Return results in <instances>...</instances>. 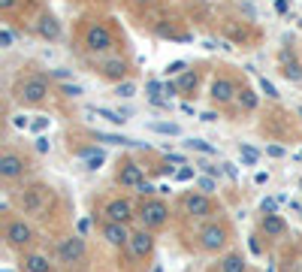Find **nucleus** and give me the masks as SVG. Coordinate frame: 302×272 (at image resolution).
Returning a JSON list of instances; mask_svg holds the SVG:
<instances>
[{"mask_svg": "<svg viewBox=\"0 0 302 272\" xmlns=\"http://www.w3.org/2000/svg\"><path fill=\"white\" fill-rule=\"evenodd\" d=\"M73 42H76V51H79L82 61L106 58V55H115V51H127V39H124L121 24L112 15L97 12V9H91V12L76 18Z\"/></svg>", "mask_w": 302, "mask_h": 272, "instance_id": "f257e3e1", "label": "nucleus"}, {"mask_svg": "<svg viewBox=\"0 0 302 272\" xmlns=\"http://www.w3.org/2000/svg\"><path fill=\"white\" fill-rule=\"evenodd\" d=\"M182 239H185L188 248L197 251V254L221 257L224 251L233 248V242H236V227H233V221H230L227 215H218V218H209V221H200V224H188V221H185Z\"/></svg>", "mask_w": 302, "mask_h": 272, "instance_id": "f03ea898", "label": "nucleus"}, {"mask_svg": "<svg viewBox=\"0 0 302 272\" xmlns=\"http://www.w3.org/2000/svg\"><path fill=\"white\" fill-rule=\"evenodd\" d=\"M6 203L9 209H15L18 215L36 221H48L51 215H57V191L42 182V179H27L18 188L6 191Z\"/></svg>", "mask_w": 302, "mask_h": 272, "instance_id": "7ed1b4c3", "label": "nucleus"}, {"mask_svg": "<svg viewBox=\"0 0 302 272\" xmlns=\"http://www.w3.org/2000/svg\"><path fill=\"white\" fill-rule=\"evenodd\" d=\"M51 94H54L51 76L33 67H21V73L12 79V88H9L12 103H18L21 109H42Z\"/></svg>", "mask_w": 302, "mask_h": 272, "instance_id": "20e7f679", "label": "nucleus"}, {"mask_svg": "<svg viewBox=\"0 0 302 272\" xmlns=\"http://www.w3.org/2000/svg\"><path fill=\"white\" fill-rule=\"evenodd\" d=\"M154 254H157V233L133 227L130 242L118 251V266L124 272H145L154 266Z\"/></svg>", "mask_w": 302, "mask_h": 272, "instance_id": "39448f33", "label": "nucleus"}, {"mask_svg": "<svg viewBox=\"0 0 302 272\" xmlns=\"http://www.w3.org/2000/svg\"><path fill=\"white\" fill-rule=\"evenodd\" d=\"M175 215L188 224H200V221H209V218H218L224 215V206L215 194H203L200 188H188L182 194H175V203H172Z\"/></svg>", "mask_w": 302, "mask_h": 272, "instance_id": "423d86ee", "label": "nucleus"}, {"mask_svg": "<svg viewBox=\"0 0 302 272\" xmlns=\"http://www.w3.org/2000/svg\"><path fill=\"white\" fill-rule=\"evenodd\" d=\"M3 245L12 251V254H27L33 248H39V230L30 218L18 215L15 209H3Z\"/></svg>", "mask_w": 302, "mask_h": 272, "instance_id": "0eeeda50", "label": "nucleus"}, {"mask_svg": "<svg viewBox=\"0 0 302 272\" xmlns=\"http://www.w3.org/2000/svg\"><path fill=\"white\" fill-rule=\"evenodd\" d=\"M248 76L239 70V67H230V64H218L212 70V79H209V103L215 109H224L230 112L236 97H239V88Z\"/></svg>", "mask_w": 302, "mask_h": 272, "instance_id": "6e6552de", "label": "nucleus"}, {"mask_svg": "<svg viewBox=\"0 0 302 272\" xmlns=\"http://www.w3.org/2000/svg\"><path fill=\"white\" fill-rule=\"evenodd\" d=\"M33 170H36V160H33L30 151L18 148L12 142L3 145V151H0V182L6 185V191H12L21 182H27Z\"/></svg>", "mask_w": 302, "mask_h": 272, "instance_id": "1a4fd4ad", "label": "nucleus"}, {"mask_svg": "<svg viewBox=\"0 0 302 272\" xmlns=\"http://www.w3.org/2000/svg\"><path fill=\"white\" fill-rule=\"evenodd\" d=\"M97 221L136 227V200H133L130 194H121V191L97 200V203H94V224H97Z\"/></svg>", "mask_w": 302, "mask_h": 272, "instance_id": "9d476101", "label": "nucleus"}, {"mask_svg": "<svg viewBox=\"0 0 302 272\" xmlns=\"http://www.w3.org/2000/svg\"><path fill=\"white\" fill-rule=\"evenodd\" d=\"M172 215H175V209L160 194L136 200V227H142L148 233H163L172 224Z\"/></svg>", "mask_w": 302, "mask_h": 272, "instance_id": "9b49d317", "label": "nucleus"}, {"mask_svg": "<svg viewBox=\"0 0 302 272\" xmlns=\"http://www.w3.org/2000/svg\"><path fill=\"white\" fill-rule=\"evenodd\" d=\"M85 67H88L97 79L109 82L112 88L121 85V82H127V79H133L130 51H115V55H106V58H91V61H85Z\"/></svg>", "mask_w": 302, "mask_h": 272, "instance_id": "f8f14e48", "label": "nucleus"}, {"mask_svg": "<svg viewBox=\"0 0 302 272\" xmlns=\"http://www.w3.org/2000/svg\"><path fill=\"white\" fill-rule=\"evenodd\" d=\"M51 254H54L57 266H64V269H76V266L88 263L91 248H88V239H85L82 233H64V236L54 239Z\"/></svg>", "mask_w": 302, "mask_h": 272, "instance_id": "ddd939ff", "label": "nucleus"}, {"mask_svg": "<svg viewBox=\"0 0 302 272\" xmlns=\"http://www.w3.org/2000/svg\"><path fill=\"white\" fill-rule=\"evenodd\" d=\"M112 182H115V188H121V191L139 194L142 185L148 182V179H145V167H142L133 154H121V157H115V164H112Z\"/></svg>", "mask_w": 302, "mask_h": 272, "instance_id": "4468645a", "label": "nucleus"}, {"mask_svg": "<svg viewBox=\"0 0 302 272\" xmlns=\"http://www.w3.org/2000/svg\"><path fill=\"white\" fill-rule=\"evenodd\" d=\"M275 67L287 82H302V48L293 36H284V42L275 55Z\"/></svg>", "mask_w": 302, "mask_h": 272, "instance_id": "2eb2a0df", "label": "nucleus"}, {"mask_svg": "<svg viewBox=\"0 0 302 272\" xmlns=\"http://www.w3.org/2000/svg\"><path fill=\"white\" fill-rule=\"evenodd\" d=\"M260 130H263L269 139H290V136L296 139V136H299V130L293 127V115L284 112L281 106L263 112V124H260Z\"/></svg>", "mask_w": 302, "mask_h": 272, "instance_id": "dca6fc26", "label": "nucleus"}, {"mask_svg": "<svg viewBox=\"0 0 302 272\" xmlns=\"http://www.w3.org/2000/svg\"><path fill=\"white\" fill-rule=\"evenodd\" d=\"M257 109H260V94L254 91L251 79H245L242 88H239V97H236V103H233V109L227 115H230V121H242L245 115H254Z\"/></svg>", "mask_w": 302, "mask_h": 272, "instance_id": "f3484780", "label": "nucleus"}, {"mask_svg": "<svg viewBox=\"0 0 302 272\" xmlns=\"http://www.w3.org/2000/svg\"><path fill=\"white\" fill-rule=\"evenodd\" d=\"M203 79H206V64H194L188 73H182L178 79H172L175 82V94L185 97V100H194L200 94V88H203Z\"/></svg>", "mask_w": 302, "mask_h": 272, "instance_id": "a211bd4d", "label": "nucleus"}, {"mask_svg": "<svg viewBox=\"0 0 302 272\" xmlns=\"http://www.w3.org/2000/svg\"><path fill=\"white\" fill-rule=\"evenodd\" d=\"M18 272H57V260L51 251L33 248L27 254H18Z\"/></svg>", "mask_w": 302, "mask_h": 272, "instance_id": "6ab92c4d", "label": "nucleus"}, {"mask_svg": "<svg viewBox=\"0 0 302 272\" xmlns=\"http://www.w3.org/2000/svg\"><path fill=\"white\" fill-rule=\"evenodd\" d=\"M67 148H70V154H76L88 170H100V167L106 164V151H103L97 142H79V139L70 136V145H67Z\"/></svg>", "mask_w": 302, "mask_h": 272, "instance_id": "aec40b11", "label": "nucleus"}, {"mask_svg": "<svg viewBox=\"0 0 302 272\" xmlns=\"http://www.w3.org/2000/svg\"><path fill=\"white\" fill-rule=\"evenodd\" d=\"M30 33H36L39 39H48V42L61 39V21H57V15L42 6V9L33 15V21H30Z\"/></svg>", "mask_w": 302, "mask_h": 272, "instance_id": "412c9836", "label": "nucleus"}, {"mask_svg": "<svg viewBox=\"0 0 302 272\" xmlns=\"http://www.w3.org/2000/svg\"><path fill=\"white\" fill-rule=\"evenodd\" d=\"M221 30L227 33V39H230L233 45H251V42H257V39H260V30H257L251 21H236V18H227V21L221 24Z\"/></svg>", "mask_w": 302, "mask_h": 272, "instance_id": "4be33fe9", "label": "nucleus"}, {"mask_svg": "<svg viewBox=\"0 0 302 272\" xmlns=\"http://www.w3.org/2000/svg\"><path fill=\"white\" fill-rule=\"evenodd\" d=\"M257 233L266 236V239H272V242H281V239H287L290 224L284 221V215L269 212V215H260V221H257Z\"/></svg>", "mask_w": 302, "mask_h": 272, "instance_id": "5701e85b", "label": "nucleus"}, {"mask_svg": "<svg viewBox=\"0 0 302 272\" xmlns=\"http://www.w3.org/2000/svg\"><path fill=\"white\" fill-rule=\"evenodd\" d=\"M97 233L106 245H112L115 251H121L127 242H130V233L133 227H124V224H109V221H97Z\"/></svg>", "mask_w": 302, "mask_h": 272, "instance_id": "b1692460", "label": "nucleus"}, {"mask_svg": "<svg viewBox=\"0 0 302 272\" xmlns=\"http://www.w3.org/2000/svg\"><path fill=\"white\" fill-rule=\"evenodd\" d=\"M209 272H251V266H248L245 251L230 248V251H224L221 257H215V263L209 266Z\"/></svg>", "mask_w": 302, "mask_h": 272, "instance_id": "393cba45", "label": "nucleus"}, {"mask_svg": "<svg viewBox=\"0 0 302 272\" xmlns=\"http://www.w3.org/2000/svg\"><path fill=\"white\" fill-rule=\"evenodd\" d=\"M121 6L130 12V15H136V18H142V24H145V18H148V24L160 15V9H163V0H121Z\"/></svg>", "mask_w": 302, "mask_h": 272, "instance_id": "a878e982", "label": "nucleus"}, {"mask_svg": "<svg viewBox=\"0 0 302 272\" xmlns=\"http://www.w3.org/2000/svg\"><path fill=\"white\" fill-rule=\"evenodd\" d=\"M88 115L103 118V121H109V124H115V127H121V124H127V121H130V112H121V109H106V106H88Z\"/></svg>", "mask_w": 302, "mask_h": 272, "instance_id": "bb28decb", "label": "nucleus"}, {"mask_svg": "<svg viewBox=\"0 0 302 272\" xmlns=\"http://www.w3.org/2000/svg\"><path fill=\"white\" fill-rule=\"evenodd\" d=\"M145 127L154 133H163V136H182V124H175V121H148Z\"/></svg>", "mask_w": 302, "mask_h": 272, "instance_id": "cd10ccee", "label": "nucleus"}, {"mask_svg": "<svg viewBox=\"0 0 302 272\" xmlns=\"http://www.w3.org/2000/svg\"><path fill=\"white\" fill-rule=\"evenodd\" d=\"M91 139H94V142H106V145H133V139H127V136H118V133H103V130L91 133Z\"/></svg>", "mask_w": 302, "mask_h": 272, "instance_id": "c85d7f7f", "label": "nucleus"}, {"mask_svg": "<svg viewBox=\"0 0 302 272\" xmlns=\"http://www.w3.org/2000/svg\"><path fill=\"white\" fill-rule=\"evenodd\" d=\"M185 148H188V151H200V154H218V148H215V145H209V142H206V139H200V136L185 139Z\"/></svg>", "mask_w": 302, "mask_h": 272, "instance_id": "c756f323", "label": "nucleus"}, {"mask_svg": "<svg viewBox=\"0 0 302 272\" xmlns=\"http://www.w3.org/2000/svg\"><path fill=\"white\" fill-rule=\"evenodd\" d=\"M194 182H197L194 188H200L203 194H215V191H218V179H215V176H197Z\"/></svg>", "mask_w": 302, "mask_h": 272, "instance_id": "7c9ffc66", "label": "nucleus"}, {"mask_svg": "<svg viewBox=\"0 0 302 272\" xmlns=\"http://www.w3.org/2000/svg\"><path fill=\"white\" fill-rule=\"evenodd\" d=\"M188 70H191L188 61H172V64H166V79H178V76L188 73Z\"/></svg>", "mask_w": 302, "mask_h": 272, "instance_id": "2f4dec72", "label": "nucleus"}, {"mask_svg": "<svg viewBox=\"0 0 302 272\" xmlns=\"http://www.w3.org/2000/svg\"><path fill=\"white\" fill-rule=\"evenodd\" d=\"M57 91H61L64 97H73V100L85 94V88H82V85H76V82H61V85H57Z\"/></svg>", "mask_w": 302, "mask_h": 272, "instance_id": "473e14b6", "label": "nucleus"}, {"mask_svg": "<svg viewBox=\"0 0 302 272\" xmlns=\"http://www.w3.org/2000/svg\"><path fill=\"white\" fill-rule=\"evenodd\" d=\"M115 97H124V100H130V97H136V82H133V79H127V82H121V85H115Z\"/></svg>", "mask_w": 302, "mask_h": 272, "instance_id": "72a5a7b5", "label": "nucleus"}, {"mask_svg": "<svg viewBox=\"0 0 302 272\" xmlns=\"http://www.w3.org/2000/svg\"><path fill=\"white\" fill-rule=\"evenodd\" d=\"M239 157H242L245 167H254V164L260 160V151H257V148H248V145H239Z\"/></svg>", "mask_w": 302, "mask_h": 272, "instance_id": "f704fd0d", "label": "nucleus"}, {"mask_svg": "<svg viewBox=\"0 0 302 272\" xmlns=\"http://www.w3.org/2000/svg\"><path fill=\"white\" fill-rule=\"evenodd\" d=\"M172 179H175V182H191V179H197V170H194V167H182V170H175Z\"/></svg>", "mask_w": 302, "mask_h": 272, "instance_id": "c9c22d12", "label": "nucleus"}, {"mask_svg": "<svg viewBox=\"0 0 302 272\" xmlns=\"http://www.w3.org/2000/svg\"><path fill=\"white\" fill-rule=\"evenodd\" d=\"M0 48H12V27L9 24L0 27Z\"/></svg>", "mask_w": 302, "mask_h": 272, "instance_id": "e433bc0d", "label": "nucleus"}, {"mask_svg": "<svg viewBox=\"0 0 302 272\" xmlns=\"http://www.w3.org/2000/svg\"><path fill=\"white\" fill-rule=\"evenodd\" d=\"M48 124H51V118H45V115H39V118H36V121L30 124V130H36V133H42V130H45Z\"/></svg>", "mask_w": 302, "mask_h": 272, "instance_id": "4c0bfd02", "label": "nucleus"}, {"mask_svg": "<svg viewBox=\"0 0 302 272\" xmlns=\"http://www.w3.org/2000/svg\"><path fill=\"white\" fill-rule=\"evenodd\" d=\"M260 88L266 91V97H272V100H278V91H275V85H272V82H266V79H260Z\"/></svg>", "mask_w": 302, "mask_h": 272, "instance_id": "58836bf2", "label": "nucleus"}, {"mask_svg": "<svg viewBox=\"0 0 302 272\" xmlns=\"http://www.w3.org/2000/svg\"><path fill=\"white\" fill-rule=\"evenodd\" d=\"M266 154H272V157H284V148H281V145H266Z\"/></svg>", "mask_w": 302, "mask_h": 272, "instance_id": "ea45409f", "label": "nucleus"}, {"mask_svg": "<svg viewBox=\"0 0 302 272\" xmlns=\"http://www.w3.org/2000/svg\"><path fill=\"white\" fill-rule=\"evenodd\" d=\"M36 151H48V139H45V136L36 139Z\"/></svg>", "mask_w": 302, "mask_h": 272, "instance_id": "a19ab883", "label": "nucleus"}, {"mask_svg": "<svg viewBox=\"0 0 302 272\" xmlns=\"http://www.w3.org/2000/svg\"><path fill=\"white\" fill-rule=\"evenodd\" d=\"M275 9H278V12H287V0H278V3H275Z\"/></svg>", "mask_w": 302, "mask_h": 272, "instance_id": "79ce46f5", "label": "nucleus"}, {"mask_svg": "<svg viewBox=\"0 0 302 272\" xmlns=\"http://www.w3.org/2000/svg\"><path fill=\"white\" fill-rule=\"evenodd\" d=\"M197 3H200V6H218L221 0H197Z\"/></svg>", "mask_w": 302, "mask_h": 272, "instance_id": "37998d69", "label": "nucleus"}, {"mask_svg": "<svg viewBox=\"0 0 302 272\" xmlns=\"http://www.w3.org/2000/svg\"><path fill=\"white\" fill-rule=\"evenodd\" d=\"M299 191H302V179H299Z\"/></svg>", "mask_w": 302, "mask_h": 272, "instance_id": "c03bdc74", "label": "nucleus"}, {"mask_svg": "<svg viewBox=\"0 0 302 272\" xmlns=\"http://www.w3.org/2000/svg\"><path fill=\"white\" fill-rule=\"evenodd\" d=\"M251 272H257V269H251Z\"/></svg>", "mask_w": 302, "mask_h": 272, "instance_id": "a18cd8bd", "label": "nucleus"}]
</instances>
